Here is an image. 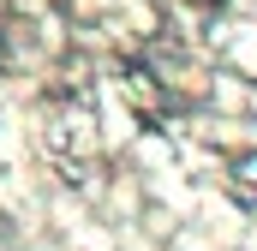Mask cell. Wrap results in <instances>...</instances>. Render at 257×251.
<instances>
[{"label": "cell", "mask_w": 257, "mask_h": 251, "mask_svg": "<svg viewBox=\"0 0 257 251\" xmlns=\"http://www.w3.org/2000/svg\"><path fill=\"white\" fill-rule=\"evenodd\" d=\"M120 90H126V102L144 114V120L162 114V90H156V78H150L144 66H126V72H120Z\"/></svg>", "instance_id": "cell-1"}, {"label": "cell", "mask_w": 257, "mask_h": 251, "mask_svg": "<svg viewBox=\"0 0 257 251\" xmlns=\"http://www.w3.org/2000/svg\"><path fill=\"white\" fill-rule=\"evenodd\" d=\"M227 186H233L239 203H257V156H239V162H233V180H227Z\"/></svg>", "instance_id": "cell-2"}]
</instances>
